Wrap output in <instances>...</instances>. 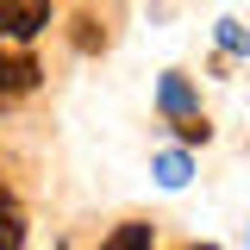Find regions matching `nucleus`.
<instances>
[{
	"mask_svg": "<svg viewBox=\"0 0 250 250\" xmlns=\"http://www.w3.org/2000/svg\"><path fill=\"white\" fill-rule=\"evenodd\" d=\"M25 244V219H19V207L0 194V250H19Z\"/></svg>",
	"mask_w": 250,
	"mask_h": 250,
	"instance_id": "obj_4",
	"label": "nucleus"
},
{
	"mask_svg": "<svg viewBox=\"0 0 250 250\" xmlns=\"http://www.w3.org/2000/svg\"><path fill=\"white\" fill-rule=\"evenodd\" d=\"M156 106L169 113V125L182 131L188 144H207L213 125L200 119V100H194V88H188V75H163V82H156Z\"/></svg>",
	"mask_w": 250,
	"mask_h": 250,
	"instance_id": "obj_1",
	"label": "nucleus"
},
{
	"mask_svg": "<svg viewBox=\"0 0 250 250\" xmlns=\"http://www.w3.org/2000/svg\"><path fill=\"white\" fill-rule=\"evenodd\" d=\"M219 44H225V50H250V38L238 25H219Z\"/></svg>",
	"mask_w": 250,
	"mask_h": 250,
	"instance_id": "obj_7",
	"label": "nucleus"
},
{
	"mask_svg": "<svg viewBox=\"0 0 250 250\" xmlns=\"http://www.w3.org/2000/svg\"><path fill=\"white\" fill-rule=\"evenodd\" d=\"M100 250H150V225H119Z\"/></svg>",
	"mask_w": 250,
	"mask_h": 250,
	"instance_id": "obj_6",
	"label": "nucleus"
},
{
	"mask_svg": "<svg viewBox=\"0 0 250 250\" xmlns=\"http://www.w3.org/2000/svg\"><path fill=\"white\" fill-rule=\"evenodd\" d=\"M38 88V62L25 50H0V94H31Z\"/></svg>",
	"mask_w": 250,
	"mask_h": 250,
	"instance_id": "obj_3",
	"label": "nucleus"
},
{
	"mask_svg": "<svg viewBox=\"0 0 250 250\" xmlns=\"http://www.w3.org/2000/svg\"><path fill=\"white\" fill-rule=\"evenodd\" d=\"M188 250H213V244H188Z\"/></svg>",
	"mask_w": 250,
	"mask_h": 250,
	"instance_id": "obj_8",
	"label": "nucleus"
},
{
	"mask_svg": "<svg viewBox=\"0 0 250 250\" xmlns=\"http://www.w3.org/2000/svg\"><path fill=\"white\" fill-rule=\"evenodd\" d=\"M44 25H50V0H0V38L25 44V38H38Z\"/></svg>",
	"mask_w": 250,
	"mask_h": 250,
	"instance_id": "obj_2",
	"label": "nucleus"
},
{
	"mask_svg": "<svg viewBox=\"0 0 250 250\" xmlns=\"http://www.w3.org/2000/svg\"><path fill=\"white\" fill-rule=\"evenodd\" d=\"M156 182H163V188H182L188 182V156L182 150H163V156H156Z\"/></svg>",
	"mask_w": 250,
	"mask_h": 250,
	"instance_id": "obj_5",
	"label": "nucleus"
}]
</instances>
